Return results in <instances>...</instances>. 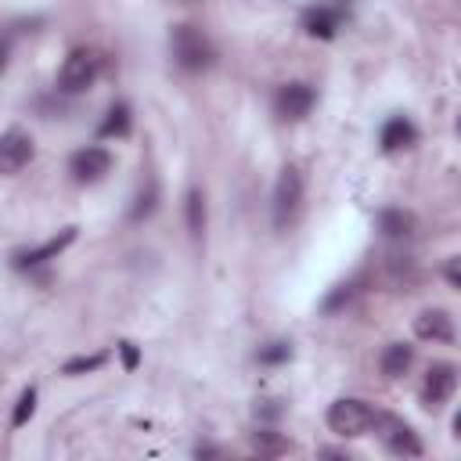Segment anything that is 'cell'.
Segmentation results:
<instances>
[{
    "label": "cell",
    "mask_w": 461,
    "mask_h": 461,
    "mask_svg": "<svg viewBox=\"0 0 461 461\" xmlns=\"http://www.w3.org/2000/svg\"><path fill=\"white\" fill-rule=\"evenodd\" d=\"M375 425V407L357 400V396H342L328 407V429L342 439H357V436H367Z\"/></svg>",
    "instance_id": "6da1fadb"
},
{
    "label": "cell",
    "mask_w": 461,
    "mask_h": 461,
    "mask_svg": "<svg viewBox=\"0 0 461 461\" xmlns=\"http://www.w3.org/2000/svg\"><path fill=\"white\" fill-rule=\"evenodd\" d=\"M169 47H173V61L184 72H202L212 65V47H209L205 32L194 25H176L169 32Z\"/></svg>",
    "instance_id": "7a4b0ae2"
},
{
    "label": "cell",
    "mask_w": 461,
    "mask_h": 461,
    "mask_svg": "<svg viewBox=\"0 0 461 461\" xmlns=\"http://www.w3.org/2000/svg\"><path fill=\"white\" fill-rule=\"evenodd\" d=\"M101 76V54L94 47H76L68 50V58L61 61V72H58V86L65 94H83L97 83Z\"/></svg>",
    "instance_id": "3957f363"
},
{
    "label": "cell",
    "mask_w": 461,
    "mask_h": 461,
    "mask_svg": "<svg viewBox=\"0 0 461 461\" xmlns=\"http://www.w3.org/2000/svg\"><path fill=\"white\" fill-rule=\"evenodd\" d=\"M299 205H303V176L295 166H285L277 184H274V202H270V216H274V227L285 230L295 216H299Z\"/></svg>",
    "instance_id": "277c9868"
},
{
    "label": "cell",
    "mask_w": 461,
    "mask_h": 461,
    "mask_svg": "<svg viewBox=\"0 0 461 461\" xmlns=\"http://www.w3.org/2000/svg\"><path fill=\"white\" fill-rule=\"evenodd\" d=\"M371 429H375V432H382V443H385L393 454H400V457H421V454H425V447H421L418 432H414L407 421L393 418V414L375 411V425H371Z\"/></svg>",
    "instance_id": "5b68a950"
},
{
    "label": "cell",
    "mask_w": 461,
    "mask_h": 461,
    "mask_svg": "<svg viewBox=\"0 0 461 461\" xmlns=\"http://www.w3.org/2000/svg\"><path fill=\"white\" fill-rule=\"evenodd\" d=\"M454 389H457V367H454V364H432V367L425 371L421 403H425L429 411H436V407H443V403L454 396Z\"/></svg>",
    "instance_id": "8992f818"
},
{
    "label": "cell",
    "mask_w": 461,
    "mask_h": 461,
    "mask_svg": "<svg viewBox=\"0 0 461 461\" xmlns=\"http://www.w3.org/2000/svg\"><path fill=\"white\" fill-rule=\"evenodd\" d=\"M313 101H317V94H313V86H310V83H285V86L277 90V97H274V108H277V115H281V119L299 122V119H306V115H310Z\"/></svg>",
    "instance_id": "52a82bcc"
},
{
    "label": "cell",
    "mask_w": 461,
    "mask_h": 461,
    "mask_svg": "<svg viewBox=\"0 0 461 461\" xmlns=\"http://www.w3.org/2000/svg\"><path fill=\"white\" fill-rule=\"evenodd\" d=\"M68 169H72V176H76L79 184H97V180H104V173L112 169V155H108L104 148L90 144V148H83V151L72 155Z\"/></svg>",
    "instance_id": "ba28073f"
},
{
    "label": "cell",
    "mask_w": 461,
    "mask_h": 461,
    "mask_svg": "<svg viewBox=\"0 0 461 461\" xmlns=\"http://www.w3.org/2000/svg\"><path fill=\"white\" fill-rule=\"evenodd\" d=\"M29 158H32V137L29 133H22V130L0 133V176L18 173Z\"/></svg>",
    "instance_id": "9c48e42d"
},
{
    "label": "cell",
    "mask_w": 461,
    "mask_h": 461,
    "mask_svg": "<svg viewBox=\"0 0 461 461\" xmlns=\"http://www.w3.org/2000/svg\"><path fill=\"white\" fill-rule=\"evenodd\" d=\"M76 230H79V227H65L61 234L47 238L43 245L25 249V252H14V267H18V270H25V267H40V263H47V259H58V256L76 241Z\"/></svg>",
    "instance_id": "30bf717a"
},
{
    "label": "cell",
    "mask_w": 461,
    "mask_h": 461,
    "mask_svg": "<svg viewBox=\"0 0 461 461\" xmlns=\"http://www.w3.org/2000/svg\"><path fill=\"white\" fill-rule=\"evenodd\" d=\"M414 335L425 342H454V317L447 310H421L414 317Z\"/></svg>",
    "instance_id": "8fae6325"
},
{
    "label": "cell",
    "mask_w": 461,
    "mask_h": 461,
    "mask_svg": "<svg viewBox=\"0 0 461 461\" xmlns=\"http://www.w3.org/2000/svg\"><path fill=\"white\" fill-rule=\"evenodd\" d=\"M339 22H342V11H339V7H331V4H317V7H310V11H306L303 29H306L310 36L331 40V36H335V29H339Z\"/></svg>",
    "instance_id": "7c38bea8"
},
{
    "label": "cell",
    "mask_w": 461,
    "mask_h": 461,
    "mask_svg": "<svg viewBox=\"0 0 461 461\" xmlns=\"http://www.w3.org/2000/svg\"><path fill=\"white\" fill-rule=\"evenodd\" d=\"M414 137H418L414 122H411V119H403V115H393V119L382 126L378 144H382V151H400V148H411V144H414Z\"/></svg>",
    "instance_id": "4fadbf2b"
},
{
    "label": "cell",
    "mask_w": 461,
    "mask_h": 461,
    "mask_svg": "<svg viewBox=\"0 0 461 461\" xmlns=\"http://www.w3.org/2000/svg\"><path fill=\"white\" fill-rule=\"evenodd\" d=\"M378 230L385 238H407L414 230V216L403 212V209H382L378 212Z\"/></svg>",
    "instance_id": "5bb4252c"
},
{
    "label": "cell",
    "mask_w": 461,
    "mask_h": 461,
    "mask_svg": "<svg viewBox=\"0 0 461 461\" xmlns=\"http://www.w3.org/2000/svg\"><path fill=\"white\" fill-rule=\"evenodd\" d=\"M411 360H414V349H411L407 342H393V346H385V353H382V375L400 378V375L411 367Z\"/></svg>",
    "instance_id": "9a60e30c"
},
{
    "label": "cell",
    "mask_w": 461,
    "mask_h": 461,
    "mask_svg": "<svg viewBox=\"0 0 461 461\" xmlns=\"http://www.w3.org/2000/svg\"><path fill=\"white\" fill-rule=\"evenodd\" d=\"M184 212H187V230H191V238H202V234H205V194H202V187H191V191H187Z\"/></svg>",
    "instance_id": "2e32d148"
},
{
    "label": "cell",
    "mask_w": 461,
    "mask_h": 461,
    "mask_svg": "<svg viewBox=\"0 0 461 461\" xmlns=\"http://www.w3.org/2000/svg\"><path fill=\"white\" fill-rule=\"evenodd\" d=\"M252 450L263 454V457H281L288 450V439L277 429H256L252 432Z\"/></svg>",
    "instance_id": "e0dca14e"
},
{
    "label": "cell",
    "mask_w": 461,
    "mask_h": 461,
    "mask_svg": "<svg viewBox=\"0 0 461 461\" xmlns=\"http://www.w3.org/2000/svg\"><path fill=\"white\" fill-rule=\"evenodd\" d=\"M130 133V108L126 104H112L108 119L97 126V137H126Z\"/></svg>",
    "instance_id": "ac0fdd59"
},
{
    "label": "cell",
    "mask_w": 461,
    "mask_h": 461,
    "mask_svg": "<svg viewBox=\"0 0 461 461\" xmlns=\"http://www.w3.org/2000/svg\"><path fill=\"white\" fill-rule=\"evenodd\" d=\"M32 411H36V389L29 385V389H22V396H18V403H14V414H11V425L14 429H22L29 418H32Z\"/></svg>",
    "instance_id": "d6986e66"
},
{
    "label": "cell",
    "mask_w": 461,
    "mask_h": 461,
    "mask_svg": "<svg viewBox=\"0 0 461 461\" xmlns=\"http://www.w3.org/2000/svg\"><path fill=\"white\" fill-rule=\"evenodd\" d=\"M155 198H158V187H155V184H148V187L137 194V202H133V209H130V220H144V216H151Z\"/></svg>",
    "instance_id": "ffe728a7"
},
{
    "label": "cell",
    "mask_w": 461,
    "mask_h": 461,
    "mask_svg": "<svg viewBox=\"0 0 461 461\" xmlns=\"http://www.w3.org/2000/svg\"><path fill=\"white\" fill-rule=\"evenodd\" d=\"M292 357V342H267L259 349V364H285Z\"/></svg>",
    "instance_id": "44dd1931"
},
{
    "label": "cell",
    "mask_w": 461,
    "mask_h": 461,
    "mask_svg": "<svg viewBox=\"0 0 461 461\" xmlns=\"http://www.w3.org/2000/svg\"><path fill=\"white\" fill-rule=\"evenodd\" d=\"M104 364V353H94V357H76L61 367V375H86V371H97Z\"/></svg>",
    "instance_id": "7402d4cb"
},
{
    "label": "cell",
    "mask_w": 461,
    "mask_h": 461,
    "mask_svg": "<svg viewBox=\"0 0 461 461\" xmlns=\"http://www.w3.org/2000/svg\"><path fill=\"white\" fill-rule=\"evenodd\" d=\"M349 299H353V285H335V292L321 303V310H324V313H335V310H342Z\"/></svg>",
    "instance_id": "603a6c76"
},
{
    "label": "cell",
    "mask_w": 461,
    "mask_h": 461,
    "mask_svg": "<svg viewBox=\"0 0 461 461\" xmlns=\"http://www.w3.org/2000/svg\"><path fill=\"white\" fill-rule=\"evenodd\" d=\"M119 353H122V367H126V371H133V367L140 364V353H137L133 342H119Z\"/></svg>",
    "instance_id": "cb8c5ba5"
},
{
    "label": "cell",
    "mask_w": 461,
    "mask_h": 461,
    "mask_svg": "<svg viewBox=\"0 0 461 461\" xmlns=\"http://www.w3.org/2000/svg\"><path fill=\"white\" fill-rule=\"evenodd\" d=\"M256 414H259V418H267V421H274V418H281V414H285V407H281V400H263V403L256 407Z\"/></svg>",
    "instance_id": "d4e9b609"
},
{
    "label": "cell",
    "mask_w": 461,
    "mask_h": 461,
    "mask_svg": "<svg viewBox=\"0 0 461 461\" xmlns=\"http://www.w3.org/2000/svg\"><path fill=\"white\" fill-rule=\"evenodd\" d=\"M447 281L457 285V256H450V263H447Z\"/></svg>",
    "instance_id": "484cf974"
}]
</instances>
